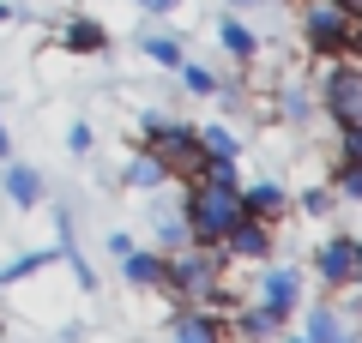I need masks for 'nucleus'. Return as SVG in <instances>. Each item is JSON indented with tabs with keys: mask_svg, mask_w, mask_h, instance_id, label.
Instances as JSON below:
<instances>
[{
	"mask_svg": "<svg viewBox=\"0 0 362 343\" xmlns=\"http://www.w3.org/2000/svg\"><path fill=\"white\" fill-rule=\"evenodd\" d=\"M49 259H54V253H25V259H13V265H0V283H25V277H37Z\"/></svg>",
	"mask_w": 362,
	"mask_h": 343,
	"instance_id": "412c9836",
	"label": "nucleus"
},
{
	"mask_svg": "<svg viewBox=\"0 0 362 343\" xmlns=\"http://www.w3.org/2000/svg\"><path fill=\"white\" fill-rule=\"evenodd\" d=\"M139 6H145V0H139Z\"/></svg>",
	"mask_w": 362,
	"mask_h": 343,
	"instance_id": "c85d7f7f",
	"label": "nucleus"
},
{
	"mask_svg": "<svg viewBox=\"0 0 362 343\" xmlns=\"http://www.w3.org/2000/svg\"><path fill=\"white\" fill-rule=\"evenodd\" d=\"M121 181L139 187V193H157V187H169V163L151 151V145H139V151L127 157V175H121Z\"/></svg>",
	"mask_w": 362,
	"mask_h": 343,
	"instance_id": "1a4fd4ad",
	"label": "nucleus"
},
{
	"mask_svg": "<svg viewBox=\"0 0 362 343\" xmlns=\"http://www.w3.org/2000/svg\"><path fill=\"white\" fill-rule=\"evenodd\" d=\"M332 343H356V331H338V337H332Z\"/></svg>",
	"mask_w": 362,
	"mask_h": 343,
	"instance_id": "bb28decb",
	"label": "nucleus"
},
{
	"mask_svg": "<svg viewBox=\"0 0 362 343\" xmlns=\"http://www.w3.org/2000/svg\"><path fill=\"white\" fill-rule=\"evenodd\" d=\"M145 54H151L157 66H169V73L181 66V42H175V37H163V30H145Z\"/></svg>",
	"mask_w": 362,
	"mask_h": 343,
	"instance_id": "aec40b11",
	"label": "nucleus"
},
{
	"mask_svg": "<svg viewBox=\"0 0 362 343\" xmlns=\"http://www.w3.org/2000/svg\"><path fill=\"white\" fill-rule=\"evenodd\" d=\"M314 277L326 283V289H356L362 283V241L356 235H332L326 247H314Z\"/></svg>",
	"mask_w": 362,
	"mask_h": 343,
	"instance_id": "39448f33",
	"label": "nucleus"
},
{
	"mask_svg": "<svg viewBox=\"0 0 362 343\" xmlns=\"http://www.w3.org/2000/svg\"><path fill=\"white\" fill-rule=\"evenodd\" d=\"M151 229H157V253H181V247H187V223H181V199L175 205H157L151 211Z\"/></svg>",
	"mask_w": 362,
	"mask_h": 343,
	"instance_id": "ddd939ff",
	"label": "nucleus"
},
{
	"mask_svg": "<svg viewBox=\"0 0 362 343\" xmlns=\"http://www.w3.org/2000/svg\"><path fill=\"white\" fill-rule=\"evenodd\" d=\"M175 73H181V85L194 90V97H218V85H223V78L211 73V66H199V61H187V54H181V66H175Z\"/></svg>",
	"mask_w": 362,
	"mask_h": 343,
	"instance_id": "a211bd4d",
	"label": "nucleus"
},
{
	"mask_svg": "<svg viewBox=\"0 0 362 343\" xmlns=\"http://www.w3.org/2000/svg\"><path fill=\"white\" fill-rule=\"evenodd\" d=\"M278 114H284L290 127H308L314 97H308V85H302V78H290V85H284V97H278Z\"/></svg>",
	"mask_w": 362,
	"mask_h": 343,
	"instance_id": "dca6fc26",
	"label": "nucleus"
},
{
	"mask_svg": "<svg viewBox=\"0 0 362 343\" xmlns=\"http://www.w3.org/2000/svg\"><path fill=\"white\" fill-rule=\"evenodd\" d=\"M121 277H127L133 289L163 295L169 307L181 301V295H175V283H169V253H157V247H127V253H121Z\"/></svg>",
	"mask_w": 362,
	"mask_h": 343,
	"instance_id": "423d86ee",
	"label": "nucleus"
},
{
	"mask_svg": "<svg viewBox=\"0 0 362 343\" xmlns=\"http://www.w3.org/2000/svg\"><path fill=\"white\" fill-rule=\"evenodd\" d=\"M338 6H344V13H362V0H338Z\"/></svg>",
	"mask_w": 362,
	"mask_h": 343,
	"instance_id": "a878e982",
	"label": "nucleus"
},
{
	"mask_svg": "<svg viewBox=\"0 0 362 343\" xmlns=\"http://www.w3.org/2000/svg\"><path fill=\"white\" fill-rule=\"evenodd\" d=\"M0 187H6V199H13L18 211H37V205H42V175H37L30 163H6Z\"/></svg>",
	"mask_w": 362,
	"mask_h": 343,
	"instance_id": "9d476101",
	"label": "nucleus"
},
{
	"mask_svg": "<svg viewBox=\"0 0 362 343\" xmlns=\"http://www.w3.org/2000/svg\"><path fill=\"white\" fill-rule=\"evenodd\" d=\"M242 217V199L235 187H211V181H194L181 193V223H187V241L194 247H218L230 235V223Z\"/></svg>",
	"mask_w": 362,
	"mask_h": 343,
	"instance_id": "f257e3e1",
	"label": "nucleus"
},
{
	"mask_svg": "<svg viewBox=\"0 0 362 343\" xmlns=\"http://www.w3.org/2000/svg\"><path fill=\"white\" fill-rule=\"evenodd\" d=\"M235 199H242V217H266V223H278V217L290 211L284 181H254V187H235Z\"/></svg>",
	"mask_w": 362,
	"mask_h": 343,
	"instance_id": "6e6552de",
	"label": "nucleus"
},
{
	"mask_svg": "<svg viewBox=\"0 0 362 343\" xmlns=\"http://www.w3.org/2000/svg\"><path fill=\"white\" fill-rule=\"evenodd\" d=\"M194 133H199V145H206L211 157H242V139H235L223 121H206V127H194Z\"/></svg>",
	"mask_w": 362,
	"mask_h": 343,
	"instance_id": "f3484780",
	"label": "nucleus"
},
{
	"mask_svg": "<svg viewBox=\"0 0 362 343\" xmlns=\"http://www.w3.org/2000/svg\"><path fill=\"white\" fill-rule=\"evenodd\" d=\"M296 211H302V217H332V211H338V193H332V187H302V193H296Z\"/></svg>",
	"mask_w": 362,
	"mask_h": 343,
	"instance_id": "6ab92c4d",
	"label": "nucleus"
},
{
	"mask_svg": "<svg viewBox=\"0 0 362 343\" xmlns=\"http://www.w3.org/2000/svg\"><path fill=\"white\" fill-rule=\"evenodd\" d=\"M218 42H223V54H230L235 66H254L259 61V37L242 25V18H218Z\"/></svg>",
	"mask_w": 362,
	"mask_h": 343,
	"instance_id": "9b49d317",
	"label": "nucleus"
},
{
	"mask_svg": "<svg viewBox=\"0 0 362 343\" xmlns=\"http://www.w3.org/2000/svg\"><path fill=\"white\" fill-rule=\"evenodd\" d=\"M175 6H181V0H145V13H151V18H163V13H175Z\"/></svg>",
	"mask_w": 362,
	"mask_h": 343,
	"instance_id": "5701e85b",
	"label": "nucleus"
},
{
	"mask_svg": "<svg viewBox=\"0 0 362 343\" xmlns=\"http://www.w3.org/2000/svg\"><path fill=\"white\" fill-rule=\"evenodd\" d=\"M320 114L332 127H356L362 121V66L356 54H332L320 73Z\"/></svg>",
	"mask_w": 362,
	"mask_h": 343,
	"instance_id": "7ed1b4c3",
	"label": "nucleus"
},
{
	"mask_svg": "<svg viewBox=\"0 0 362 343\" xmlns=\"http://www.w3.org/2000/svg\"><path fill=\"white\" fill-rule=\"evenodd\" d=\"M338 331H350V313H344L338 301H314V307H308V325H302V337H308V343H332Z\"/></svg>",
	"mask_w": 362,
	"mask_h": 343,
	"instance_id": "f8f14e48",
	"label": "nucleus"
},
{
	"mask_svg": "<svg viewBox=\"0 0 362 343\" xmlns=\"http://www.w3.org/2000/svg\"><path fill=\"white\" fill-rule=\"evenodd\" d=\"M13 18H18V13H13V6H6V0H0V25H13Z\"/></svg>",
	"mask_w": 362,
	"mask_h": 343,
	"instance_id": "393cba45",
	"label": "nucleus"
},
{
	"mask_svg": "<svg viewBox=\"0 0 362 343\" xmlns=\"http://www.w3.org/2000/svg\"><path fill=\"white\" fill-rule=\"evenodd\" d=\"M6 157H13V139H6V121H0V163H6Z\"/></svg>",
	"mask_w": 362,
	"mask_h": 343,
	"instance_id": "b1692460",
	"label": "nucleus"
},
{
	"mask_svg": "<svg viewBox=\"0 0 362 343\" xmlns=\"http://www.w3.org/2000/svg\"><path fill=\"white\" fill-rule=\"evenodd\" d=\"M302 42L314 61L356 54V13H344L338 0H302Z\"/></svg>",
	"mask_w": 362,
	"mask_h": 343,
	"instance_id": "f03ea898",
	"label": "nucleus"
},
{
	"mask_svg": "<svg viewBox=\"0 0 362 343\" xmlns=\"http://www.w3.org/2000/svg\"><path fill=\"white\" fill-rule=\"evenodd\" d=\"M332 193H338V205L362 199V157H344V151L332 157Z\"/></svg>",
	"mask_w": 362,
	"mask_h": 343,
	"instance_id": "2eb2a0df",
	"label": "nucleus"
},
{
	"mask_svg": "<svg viewBox=\"0 0 362 343\" xmlns=\"http://www.w3.org/2000/svg\"><path fill=\"white\" fill-rule=\"evenodd\" d=\"M259 271V283H254V301L266 307V313H278V319H290L302 307V271L296 265H254Z\"/></svg>",
	"mask_w": 362,
	"mask_h": 343,
	"instance_id": "0eeeda50",
	"label": "nucleus"
},
{
	"mask_svg": "<svg viewBox=\"0 0 362 343\" xmlns=\"http://www.w3.org/2000/svg\"><path fill=\"white\" fill-rule=\"evenodd\" d=\"M218 247H223L230 265H266V259L278 253V223H266V217H235Z\"/></svg>",
	"mask_w": 362,
	"mask_h": 343,
	"instance_id": "20e7f679",
	"label": "nucleus"
},
{
	"mask_svg": "<svg viewBox=\"0 0 362 343\" xmlns=\"http://www.w3.org/2000/svg\"><path fill=\"white\" fill-rule=\"evenodd\" d=\"M61 42H66L73 54H103V49H109V30L97 25V18H73V25L61 30Z\"/></svg>",
	"mask_w": 362,
	"mask_h": 343,
	"instance_id": "4468645a",
	"label": "nucleus"
},
{
	"mask_svg": "<svg viewBox=\"0 0 362 343\" xmlns=\"http://www.w3.org/2000/svg\"><path fill=\"white\" fill-rule=\"evenodd\" d=\"M290 343H308V337H290Z\"/></svg>",
	"mask_w": 362,
	"mask_h": 343,
	"instance_id": "cd10ccee",
	"label": "nucleus"
},
{
	"mask_svg": "<svg viewBox=\"0 0 362 343\" xmlns=\"http://www.w3.org/2000/svg\"><path fill=\"white\" fill-rule=\"evenodd\" d=\"M66 151H73V157L90 151V127H85V121H73V127H66Z\"/></svg>",
	"mask_w": 362,
	"mask_h": 343,
	"instance_id": "4be33fe9",
	"label": "nucleus"
}]
</instances>
